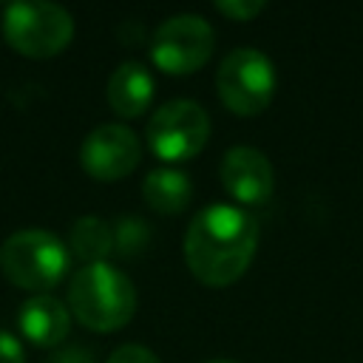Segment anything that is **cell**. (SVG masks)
<instances>
[{"label": "cell", "mask_w": 363, "mask_h": 363, "mask_svg": "<svg viewBox=\"0 0 363 363\" xmlns=\"http://www.w3.org/2000/svg\"><path fill=\"white\" fill-rule=\"evenodd\" d=\"M139 156H142V145L136 133L119 122L96 125L82 139L79 147V162L85 173H91L99 182H113L128 176L139 164Z\"/></svg>", "instance_id": "cell-8"}, {"label": "cell", "mask_w": 363, "mask_h": 363, "mask_svg": "<svg viewBox=\"0 0 363 363\" xmlns=\"http://www.w3.org/2000/svg\"><path fill=\"white\" fill-rule=\"evenodd\" d=\"M68 247L54 233L40 227L17 230L0 244V269L11 284L23 289H51L68 272Z\"/></svg>", "instance_id": "cell-3"}, {"label": "cell", "mask_w": 363, "mask_h": 363, "mask_svg": "<svg viewBox=\"0 0 363 363\" xmlns=\"http://www.w3.org/2000/svg\"><path fill=\"white\" fill-rule=\"evenodd\" d=\"M150 99H153V77L142 62L125 60L119 68H113L108 79V102L119 116L130 119L145 113Z\"/></svg>", "instance_id": "cell-11"}, {"label": "cell", "mask_w": 363, "mask_h": 363, "mask_svg": "<svg viewBox=\"0 0 363 363\" xmlns=\"http://www.w3.org/2000/svg\"><path fill=\"white\" fill-rule=\"evenodd\" d=\"M221 184L238 204H264L275 187L272 162L252 145H235L221 156Z\"/></svg>", "instance_id": "cell-9"}, {"label": "cell", "mask_w": 363, "mask_h": 363, "mask_svg": "<svg viewBox=\"0 0 363 363\" xmlns=\"http://www.w3.org/2000/svg\"><path fill=\"white\" fill-rule=\"evenodd\" d=\"M71 315L82 326L96 332H113L133 318L136 289L125 272L108 261L85 264L71 275L68 284Z\"/></svg>", "instance_id": "cell-2"}, {"label": "cell", "mask_w": 363, "mask_h": 363, "mask_svg": "<svg viewBox=\"0 0 363 363\" xmlns=\"http://www.w3.org/2000/svg\"><path fill=\"white\" fill-rule=\"evenodd\" d=\"M216 9L233 20H252L267 9V3L264 0H218Z\"/></svg>", "instance_id": "cell-15"}, {"label": "cell", "mask_w": 363, "mask_h": 363, "mask_svg": "<svg viewBox=\"0 0 363 363\" xmlns=\"http://www.w3.org/2000/svg\"><path fill=\"white\" fill-rule=\"evenodd\" d=\"M258 221L238 204L213 201L201 207L184 233V261L207 286L238 281L252 264Z\"/></svg>", "instance_id": "cell-1"}, {"label": "cell", "mask_w": 363, "mask_h": 363, "mask_svg": "<svg viewBox=\"0 0 363 363\" xmlns=\"http://www.w3.org/2000/svg\"><path fill=\"white\" fill-rule=\"evenodd\" d=\"M216 88L221 102L233 113L238 116L261 113L275 94V65L261 48L252 45L233 48L218 65Z\"/></svg>", "instance_id": "cell-5"}, {"label": "cell", "mask_w": 363, "mask_h": 363, "mask_svg": "<svg viewBox=\"0 0 363 363\" xmlns=\"http://www.w3.org/2000/svg\"><path fill=\"white\" fill-rule=\"evenodd\" d=\"M6 40L28 57H54L74 37V17L60 3L17 0L3 11Z\"/></svg>", "instance_id": "cell-4"}, {"label": "cell", "mask_w": 363, "mask_h": 363, "mask_svg": "<svg viewBox=\"0 0 363 363\" xmlns=\"http://www.w3.org/2000/svg\"><path fill=\"white\" fill-rule=\"evenodd\" d=\"M68 247L85 264L105 261V255L113 252V224H108L99 216H82L71 227Z\"/></svg>", "instance_id": "cell-13"}, {"label": "cell", "mask_w": 363, "mask_h": 363, "mask_svg": "<svg viewBox=\"0 0 363 363\" xmlns=\"http://www.w3.org/2000/svg\"><path fill=\"white\" fill-rule=\"evenodd\" d=\"M147 238H150V230L136 216H122L113 224V252L119 255H136L139 250H145Z\"/></svg>", "instance_id": "cell-14"}, {"label": "cell", "mask_w": 363, "mask_h": 363, "mask_svg": "<svg viewBox=\"0 0 363 363\" xmlns=\"http://www.w3.org/2000/svg\"><path fill=\"white\" fill-rule=\"evenodd\" d=\"M210 136V116L193 99L162 102L147 122V145L164 162L193 159Z\"/></svg>", "instance_id": "cell-7"}, {"label": "cell", "mask_w": 363, "mask_h": 363, "mask_svg": "<svg viewBox=\"0 0 363 363\" xmlns=\"http://www.w3.org/2000/svg\"><path fill=\"white\" fill-rule=\"evenodd\" d=\"M108 363H162L147 346H139V343H125L119 349L111 352Z\"/></svg>", "instance_id": "cell-16"}, {"label": "cell", "mask_w": 363, "mask_h": 363, "mask_svg": "<svg viewBox=\"0 0 363 363\" xmlns=\"http://www.w3.org/2000/svg\"><path fill=\"white\" fill-rule=\"evenodd\" d=\"M213 45H216L213 26L201 14L182 11L156 26L150 57L167 74H193L210 60Z\"/></svg>", "instance_id": "cell-6"}, {"label": "cell", "mask_w": 363, "mask_h": 363, "mask_svg": "<svg viewBox=\"0 0 363 363\" xmlns=\"http://www.w3.org/2000/svg\"><path fill=\"white\" fill-rule=\"evenodd\" d=\"M207 363H238V360H230V357H213V360H207Z\"/></svg>", "instance_id": "cell-19"}, {"label": "cell", "mask_w": 363, "mask_h": 363, "mask_svg": "<svg viewBox=\"0 0 363 363\" xmlns=\"http://www.w3.org/2000/svg\"><path fill=\"white\" fill-rule=\"evenodd\" d=\"M48 363H94V354L88 349H82V346H65Z\"/></svg>", "instance_id": "cell-18"}, {"label": "cell", "mask_w": 363, "mask_h": 363, "mask_svg": "<svg viewBox=\"0 0 363 363\" xmlns=\"http://www.w3.org/2000/svg\"><path fill=\"white\" fill-rule=\"evenodd\" d=\"M17 323H20V332L34 346H57L71 332V312L62 301L43 292V295H31L20 306Z\"/></svg>", "instance_id": "cell-10"}, {"label": "cell", "mask_w": 363, "mask_h": 363, "mask_svg": "<svg viewBox=\"0 0 363 363\" xmlns=\"http://www.w3.org/2000/svg\"><path fill=\"white\" fill-rule=\"evenodd\" d=\"M142 196L145 201L159 210V213H182L190 199H193V182L184 170L179 167H156L145 176V184H142Z\"/></svg>", "instance_id": "cell-12"}, {"label": "cell", "mask_w": 363, "mask_h": 363, "mask_svg": "<svg viewBox=\"0 0 363 363\" xmlns=\"http://www.w3.org/2000/svg\"><path fill=\"white\" fill-rule=\"evenodd\" d=\"M0 363H26L23 343L6 329H0Z\"/></svg>", "instance_id": "cell-17"}]
</instances>
